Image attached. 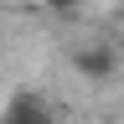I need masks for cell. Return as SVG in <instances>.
Returning a JSON list of instances; mask_svg holds the SVG:
<instances>
[{
	"instance_id": "1",
	"label": "cell",
	"mask_w": 124,
	"mask_h": 124,
	"mask_svg": "<svg viewBox=\"0 0 124 124\" xmlns=\"http://www.w3.org/2000/svg\"><path fill=\"white\" fill-rule=\"evenodd\" d=\"M0 124H52V108H46L41 93L21 88V93L10 98V108H5V119H0Z\"/></svg>"
},
{
	"instance_id": "2",
	"label": "cell",
	"mask_w": 124,
	"mask_h": 124,
	"mask_svg": "<svg viewBox=\"0 0 124 124\" xmlns=\"http://www.w3.org/2000/svg\"><path fill=\"white\" fill-rule=\"evenodd\" d=\"M72 67L83 78H93V83H103V78H114V52H108V46H78Z\"/></svg>"
},
{
	"instance_id": "3",
	"label": "cell",
	"mask_w": 124,
	"mask_h": 124,
	"mask_svg": "<svg viewBox=\"0 0 124 124\" xmlns=\"http://www.w3.org/2000/svg\"><path fill=\"white\" fill-rule=\"evenodd\" d=\"M41 5H52V10H78L83 0H41Z\"/></svg>"
},
{
	"instance_id": "4",
	"label": "cell",
	"mask_w": 124,
	"mask_h": 124,
	"mask_svg": "<svg viewBox=\"0 0 124 124\" xmlns=\"http://www.w3.org/2000/svg\"><path fill=\"white\" fill-rule=\"evenodd\" d=\"M119 41H124V31H119Z\"/></svg>"
}]
</instances>
